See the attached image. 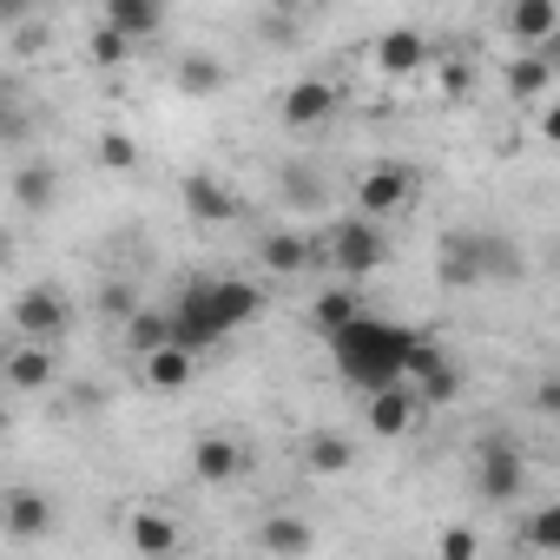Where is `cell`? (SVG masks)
I'll return each mask as SVG.
<instances>
[{"mask_svg": "<svg viewBox=\"0 0 560 560\" xmlns=\"http://www.w3.org/2000/svg\"><path fill=\"white\" fill-rule=\"evenodd\" d=\"M402 343L409 330L402 324H383L370 311H357L343 330H330V357H337V376L350 389H383V383H402Z\"/></svg>", "mask_w": 560, "mask_h": 560, "instance_id": "6da1fadb", "label": "cell"}, {"mask_svg": "<svg viewBox=\"0 0 560 560\" xmlns=\"http://www.w3.org/2000/svg\"><path fill=\"white\" fill-rule=\"evenodd\" d=\"M324 244H330L324 257L350 277V284H357V277H370V270H383V257H389V237L376 231V218H343Z\"/></svg>", "mask_w": 560, "mask_h": 560, "instance_id": "7a4b0ae2", "label": "cell"}, {"mask_svg": "<svg viewBox=\"0 0 560 560\" xmlns=\"http://www.w3.org/2000/svg\"><path fill=\"white\" fill-rule=\"evenodd\" d=\"M475 488H481V501H494V508L527 488V462H521V448H514L508 435H488V442H481V455H475Z\"/></svg>", "mask_w": 560, "mask_h": 560, "instance_id": "3957f363", "label": "cell"}, {"mask_svg": "<svg viewBox=\"0 0 560 560\" xmlns=\"http://www.w3.org/2000/svg\"><path fill=\"white\" fill-rule=\"evenodd\" d=\"M416 198V172L409 165H370L357 178V211L363 218H389V211H409Z\"/></svg>", "mask_w": 560, "mask_h": 560, "instance_id": "277c9868", "label": "cell"}, {"mask_svg": "<svg viewBox=\"0 0 560 560\" xmlns=\"http://www.w3.org/2000/svg\"><path fill=\"white\" fill-rule=\"evenodd\" d=\"M67 324H73V311H67V298H60L54 284H40V291L14 298V330H21L27 343H60V337H67Z\"/></svg>", "mask_w": 560, "mask_h": 560, "instance_id": "5b68a950", "label": "cell"}, {"mask_svg": "<svg viewBox=\"0 0 560 560\" xmlns=\"http://www.w3.org/2000/svg\"><path fill=\"white\" fill-rule=\"evenodd\" d=\"M165 317H172V343H185V350H211L218 337H231V330L218 324V311H211L205 284H191V291H185V298H178Z\"/></svg>", "mask_w": 560, "mask_h": 560, "instance_id": "8992f818", "label": "cell"}, {"mask_svg": "<svg viewBox=\"0 0 560 560\" xmlns=\"http://www.w3.org/2000/svg\"><path fill=\"white\" fill-rule=\"evenodd\" d=\"M416 422H422V402H416V389H409V383H383V389H370V429H376L383 442L409 435Z\"/></svg>", "mask_w": 560, "mask_h": 560, "instance_id": "52a82bcc", "label": "cell"}, {"mask_svg": "<svg viewBox=\"0 0 560 560\" xmlns=\"http://www.w3.org/2000/svg\"><path fill=\"white\" fill-rule=\"evenodd\" d=\"M244 468H250L244 442H231V435H198V442H191V475H198L205 488H224V481H237Z\"/></svg>", "mask_w": 560, "mask_h": 560, "instance_id": "ba28073f", "label": "cell"}, {"mask_svg": "<svg viewBox=\"0 0 560 560\" xmlns=\"http://www.w3.org/2000/svg\"><path fill=\"white\" fill-rule=\"evenodd\" d=\"M277 113H284L291 132H311V126L337 119V86H330V80H298L284 100H277Z\"/></svg>", "mask_w": 560, "mask_h": 560, "instance_id": "9c48e42d", "label": "cell"}, {"mask_svg": "<svg viewBox=\"0 0 560 560\" xmlns=\"http://www.w3.org/2000/svg\"><path fill=\"white\" fill-rule=\"evenodd\" d=\"M178 198H185V211L198 218V224H231L244 205H237V191L224 185V178H211V172H191L185 185H178Z\"/></svg>", "mask_w": 560, "mask_h": 560, "instance_id": "30bf717a", "label": "cell"}, {"mask_svg": "<svg viewBox=\"0 0 560 560\" xmlns=\"http://www.w3.org/2000/svg\"><path fill=\"white\" fill-rule=\"evenodd\" d=\"M191 370H198V350H185V343H159V350L139 357V376H145V389H159V396L191 389Z\"/></svg>", "mask_w": 560, "mask_h": 560, "instance_id": "8fae6325", "label": "cell"}, {"mask_svg": "<svg viewBox=\"0 0 560 560\" xmlns=\"http://www.w3.org/2000/svg\"><path fill=\"white\" fill-rule=\"evenodd\" d=\"M422 60H429V40H422L416 27H389V34L376 40V54H370V67H376L383 80H409V73H422Z\"/></svg>", "mask_w": 560, "mask_h": 560, "instance_id": "7c38bea8", "label": "cell"}, {"mask_svg": "<svg viewBox=\"0 0 560 560\" xmlns=\"http://www.w3.org/2000/svg\"><path fill=\"white\" fill-rule=\"evenodd\" d=\"M435 277H442L448 291H475V284H481V244H475V231H462V237L448 231V237H442Z\"/></svg>", "mask_w": 560, "mask_h": 560, "instance_id": "4fadbf2b", "label": "cell"}, {"mask_svg": "<svg viewBox=\"0 0 560 560\" xmlns=\"http://www.w3.org/2000/svg\"><path fill=\"white\" fill-rule=\"evenodd\" d=\"M560 27V8L553 0H508V40L514 47H547Z\"/></svg>", "mask_w": 560, "mask_h": 560, "instance_id": "5bb4252c", "label": "cell"}, {"mask_svg": "<svg viewBox=\"0 0 560 560\" xmlns=\"http://www.w3.org/2000/svg\"><path fill=\"white\" fill-rule=\"evenodd\" d=\"M106 21L139 47V40H159L165 34V0H106Z\"/></svg>", "mask_w": 560, "mask_h": 560, "instance_id": "9a60e30c", "label": "cell"}, {"mask_svg": "<svg viewBox=\"0 0 560 560\" xmlns=\"http://www.w3.org/2000/svg\"><path fill=\"white\" fill-rule=\"evenodd\" d=\"M547 86H553V47H521L508 60V93L514 100H540Z\"/></svg>", "mask_w": 560, "mask_h": 560, "instance_id": "2e32d148", "label": "cell"}, {"mask_svg": "<svg viewBox=\"0 0 560 560\" xmlns=\"http://www.w3.org/2000/svg\"><path fill=\"white\" fill-rule=\"evenodd\" d=\"M205 298H211V311H218V324H224V330H237V324H250V317L264 311V298L244 284V277H224V284H205Z\"/></svg>", "mask_w": 560, "mask_h": 560, "instance_id": "e0dca14e", "label": "cell"}, {"mask_svg": "<svg viewBox=\"0 0 560 560\" xmlns=\"http://www.w3.org/2000/svg\"><path fill=\"white\" fill-rule=\"evenodd\" d=\"M0 521H8L14 540H40V534L54 527V501L34 494V488H21V494H8V514H0Z\"/></svg>", "mask_w": 560, "mask_h": 560, "instance_id": "ac0fdd59", "label": "cell"}, {"mask_svg": "<svg viewBox=\"0 0 560 560\" xmlns=\"http://www.w3.org/2000/svg\"><path fill=\"white\" fill-rule=\"evenodd\" d=\"M47 383H54V350L21 337V350L8 357V389H47Z\"/></svg>", "mask_w": 560, "mask_h": 560, "instance_id": "d6986e66", "label": "cell"}, {"mask_svg": "<svg viewBox=\"0 0 560 560\" xmlns=\"http://www.w3.org/2000/svg\"><path fill=\"white\" fill-rule=\"evenodd\" d=\"M257 250H264V264H270L277 277H298V270H311V257H317L311 237H298V231H270Z\"/></svg>", "mask_w": 560, "mask_h": 560, "instance_id": "ffe728a7", "label": "cell"}, {"mask_svg": "<svg viewBox=\"0 0 560 560\" xmlns=\"http://www.w3.org/2000/svg\"><path fill=\"white\" fill-rule=\"evenodd\" d=\"M409 389H416V402H422V409H442V402H455V396H462V363H448V357H442V363H429L422 376H409Z\"/></svg>", "mask_w": 560, "mask_h": 560, "instance_id": "44dd1931", "label": "cell"}, {"mask_svg": "<svg viewBox=\"0 0 560 560\" xmlns=\"http://www.w3.org/2000/svg\"><path fill=\"white\" fill-rule=\"evenodd\" d=\"M178 93H191V100L224 93V60H211V54H185V60H178Z\"/></svg>", "mask_w": 560, "mask_h": 560, "instance_id": "7402d4cb", "label": "cell"}, {"mask_svg": "<svg viewBox=\"0 0 560 560\" xmlns=\"http://www.w3.org/2000/svg\"><path fill=\"white\" fill-rule=\"evenodd\" d=\"M304 455H311V468H317V475H350V462H357V442H350V435H337V429H317Z\"/></svg>", "mask_w": 560, "mask_h": 560, "instance_id": "603a6c76", "label": "cell"}, {"mask_svg": "<svg viewBox=\"0 0 560 560\" xmlns=\"http://www.w3.org/2000/svg\"><path fill=\"white\" fill-rule=\"evenodd\" d=\"M126 534H132L139 553H178V527H172L165 514H152V508H139V514L126 521Z\"/></svg>", "mask_w": 560, "mask_h": 560, "instance_id": "cb8c5ba5", "label": "cell"}, {"mask_svg": "<svg viewBox=\"0 0 560 560\" xmlns=\"http://www.w3.org/2000/svg\"><path fill=\"white\" fill-rule=\"evenodd\" d=\"M311 527L304 521H291V514H270L264 527H257V547H270V553H311Z\"/></svg>", "mask_w": 560, "mask_h": 560, "instance_id": "d4e9b609", "label": "cell"}, {"mask_svg": "<svg viewBox=\"0 0 560 560\" xmlns=\"http://www.w3.org/2000/svg\"><path fill=\"white\" fill-rule=\"evenodd\" d=\"M14 198H21L27 211H47V205L60 198V172H54V165H21V172H14Z\"/></svg>", "mask_w": 560, "mask_h": 560, "instance_id": "484cf974", "label": "cell"}, {"mask_svg": "<svg viewBox=\"0 0 560 560\" xmlns=\"http://www.w3.org/2000/svg\"><path fill=\"white\" fill-rule=\"evenodd\" d=\"M86 60H93L100 73H113V67H126V60H132V40H126L113 21H100V27L86 34Z\"/></svg>", "mask_w": 560, "mask_h": 560, "instance_id": "4316f807", "label": "cell"}, {"mask_svg": "<svg viewBox=\"0 0 560 560\" xmlns=\"http://www.w3.org/2000/svg\"><path fill=\"white\" fill-rule=\"evenodd\" d=\"M159 343H172V317H165V311H132V317H126V350L145 357V350H159Z\"/></svg>", "mask_w": 560, "mask_h": 560, "instance_id": "83f0119b", "label": "cell"}, {"mask_svg": "<svg viewBox=\"0 0 560 560\" xmlns=\"http://www.w3.org/2000/svg\"><path fill=\"white\" fill-rule=\"evenodd\" d=\"M357 311H363V304H357V291H324V298L311 304V324H317V337H330V330H343Z\"/></svg>", "mask_w": 560, "mask_h": 560, "instance_id": "f1b7e54d", "label": "cell"}, {"mask_svg": "<svg viewBox=\"0 0 560 560\" xmlns=\"http://www.w3.org/2000/svg\"><path fill=\"white\" fill-rule=\"evenodd\" d=\"M475 244H481V284H488V277H521V250H514L508 237L475 231Z\"/></svg>", "mask_w": 560, "mask_h": 560, "instance_id": "f546056e", "label": "cell"}, {"mask_svg": "<svg viewBox=\"0 0 560 560\" xmlns=\"http://www.w3.org/2000/svg\"><path fill=\"white\" fill-rule=\"evenodd\" d=\"M100 165L106 172H139V139L132 132H100Z\"/></svg>", "mask_w": 560, "mask_h": 560, "instance_id": "4dcf8cb0", "label": "cell"}, {"mask_svg": "<svg viewBox=\"0 0 560 560\" xmlns=\"http://www.w3.org/2000/svg\"><path fill=\"white\" fill-rule=\"evenodd\" d=\"M468 86H475V67L468 60H442L435 67V93L442 100H468Z\"/></svg>", "mask_w": 560, "mask_h": 560, "instance_id": "1f68e13d", "label": "cell"}, {"mask_svg": "<svg viewBox=\"0 0 560 560\" xmlns=\"http://www.w3.org/2000/svg\"><path fill=\"white\" fill-rule=\"evenodd\" d=\"M527 547H560V508H540L527 521Z\"/></svg>", "mask_w": 560, "mask_h": 560, "instance_id": "d6a6232c", "label": "cell"}, {"mask_svg": "<svg viewBox=\"0 0 560 560\" xmlns=\"http://www.w3.org/2000/svg\"><path fill=\"white\" fill-rule=\"evenodd\" d=\"M435 547H442V560H475V553H481V540H475L468 527H448Z\"/></svg>", "mask_w": 560, "mask_h": 560, "instance_id": "836d02e7", "label": "cell"}, {"mask_svg": "<svg viewBox=\"0 0 560 560\" xmlns=\"http://www.w3.org/2000/svg\"><path fill=\"white\" fill-rule=\"evenodd\" d=\"M284 198L291 205H317V178L311 172H284Z\"/></svg>", "mask_w": 560, "mask_h": 560, "instance_id": "e575fe53", "label": "cell"}, {"mask_svg": "<svg viewBox=\"0 0 560 560\" xmlns=\"http://www.w3.org/2000/svg\"><path fill=\"white\" fill-rule=\"evenodd\" d=\"M534 409H540V416H553V409H560V383H553V376H540V383H534Z\"/></svg>", "mask_w": 560, "mask_h": 560, "instance_id": "d590c367", "label": "cell"}, {"mask_svg": "<svg viewBox=\"0 0 560 560\" xmlns=\"http://www.w3.org/2000/svg\"><path fill=\"white\" fill-rule=\"evenodd\" d=\"M34 14V0H0V27H21Z\"/></svg>", "mask_w": 560, "mask_h": 560, "instance_id": "8d00e7d4", "label": "cell"}, {"mask_svg": "<svg viewBox=\"0 0 560 560\" xmlns=\"http://www.w3.org/2000/svg\"><path fill=\"white\" fill-rule=\"evenodd\" d=\"M40 47H47V34H40V27H27V21H21V34H14V54H40Z\"/></svg>", "mask_w": 560, "mask_h": 560, "instance_id": "74e56055", "label": "cell"}, {"mask_svg": "<svg viewBox=\"0 0 560 560\" xmlns=\"http://www.w3.org/2000/svg\"><path fill=\"white\" fill-rule=\"evenodd\" d=\"M0 132H21V113H14V93L0 86Z\"/></svg>", "mask_w": 560, "mask_h": 560, "instance_id": "f35d334b", "label": "cell"}, {"mask_svg": "<svg viewBox=\"0 0 560 560\" xmlns=\"http://www.w3.org/2000/svg\"><path fill=\"white\" fill-rule=\"evenodd\" d=\"M270 8H277V14H298V8H311V0H270Z\"/></svg>", "mask_w": 560, "mask_h": 560, "instance_id": "ab89813d", "label": "cell"}, {"mask_svg": "<svg viewBox=\"0 0 560 560\" xmlns=\"http://www.w3.org/2000/svg\"><path fill=\"white\" fill-rule=\"evenodd\" d=\"M0 435H8V402H0Z\"/></svg>", "mask_w": 560, "mask_h": 560, "instance_id": "60d3db41", "label": "cell"}, {"mask_svg": "<svg viewBox=\"0 0 560 560\" xmlns=\"http://www.w3.org/2000/svg\"><path fill=\"white\" fill-rule=\"evenodd\" d=\"M0 264H8V231H0Z\"/></svg>", "mask_w": 560, "mask_h": 560, "instance_id": "b9f144b4", "label": "cell"}]
</instances>
